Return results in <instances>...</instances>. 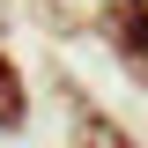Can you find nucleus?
<instances>
[{
	"instance_id": "obj_1",
	"label": "nucleus",
	"mask_w": 148,
	"mask_h": 148,
	"mask_svg": "<svg viewBox=\"0 0 148 148\" xmlns=\"http://www.w3.org/2000/svg\"><path fill=\"white\" fill-rule=\"evenodd\" d=\"M96 37L126 82L148 89V0H96Z\"/></svg>"
},
{
	"instance_id": "obj_2",
	"label": "nucleus",
	"mask_w": 148,
	"mask_h": 148,
	"mask_svg": "<svg viewBox=\"0 0 148 148\" xmlns=\"http://www.w3.org/2000/svg\"><path fill=\"white\" fill-rule=\"evenodd\" d=\"M67 119H74V148H141L111 111L89 104V89H74V82H67Z\"/></svg>"
},
{
	"instance_id": "obj_3",
	"label": "nucleus",
	"mask_w": 148,
	"mask_h": 148,
	"mask_svg": "<svg viewBox=\"0 0 148 148\" xmlns=\"http://www.w3.org/2000/svg\"><path fill=\"white\" fill-rule=\"evenodd\" d=\"M30 126V82H22V67L8 52H0V133H22Z\"/></svg>"
}]
</instances>
